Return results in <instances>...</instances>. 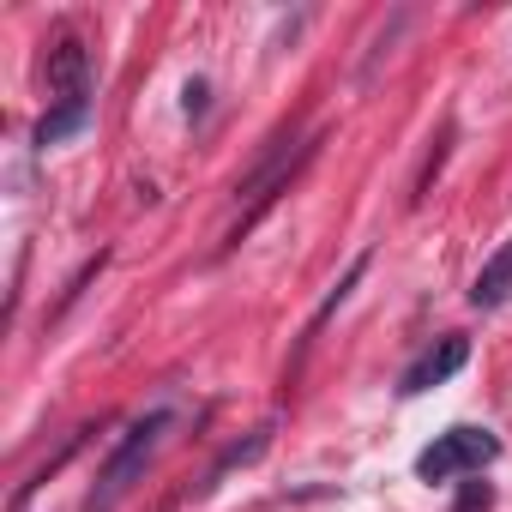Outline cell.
<instances>
[{"label": "cell", "mask_w": 512, "mask_h": 512, "mask_svg": "<svg viewBox=\"0 0 512 512\" xmlns=\"http://www.w3.org/2000/svg\"><path fill=\"white\" fill-rule=\"evenodd\" d=\"M494 458H500V440H494L488 428H452V434H440V440L416 458V476H422V482H452V476L482 470V464H494Z\"/></svg>", "instance_id": "2"}, {"label": "cell", "mask_w": 512, "mask_h": 512, "mask_svg": "<svg viewBox=\"0 0 512 512\" xmlns=\"http://www.w3.org/2000/svg\"><path fill=\"white\" fill-rule=\"evenodd\" d=\"M488 506H494V488L488 482H464L458 500H452V512H488Z\"/></svg>", "instance_id": "10"}, {"label": "cell", "mask_w": 512, "mask_h": 512, "mask_svg": "<svg viewBox=\"0 0 512 512\" xmlns=\"http://www.w3.org/2000/svg\"><path fill=\"white\" fill-rule=\"evenodd\" d=\"M85 127H91V97H67V103H55V109L37 121V145L49 151V145L73 139V133H85Z\"/></svg>", "instance_id": "5"}, {"label": "cell", "mask_w": 512, "mask_h": 512, "mask_svg": "<svg viewBox=\"0 0 512 512\" xmlns=\"http://www.w3.org/2000/svg\"><path fill=\"white\" fill-rule=\"evenodd\" d=\"M85 85H91V49H85L79 37H61V43L49 49V91H55V103L91 97Z\"/></svg>", "instance_id": "4"}, {"label": "cell", "mask_w": 512, "mask_h": 512, "mask_svg": "<svg viewBox=\"0 0 512 512\" xmlns=\"http://www.w3.org/2000/svg\"><path fill=\"white\" fill-rule=\"evenodd\" d=\"M506 296H512V241L494 253V260L476 272V284H470V302H476V308H500Z\"/></svg>", "instance_id": "6"}, {"label": "cell", "mask_w": 512, "mask_h": 512, "mask_svg": "<svg viewBox=\"0 0 512 512\" xmlns=\"http://www.w3.org/2000/svg\"><path fill=\"white\" fill-rule=\"evenodd\" d=\"M187 115H205V79H187Z\"/></svg>", "instance_id": "11"}, {"label": "cell", "mask_w": 512, "mask_h": 512, "mask_svg": "<svg viewBox=\"0 0 512 512\" xmlns=\"http://www.w3.org/2000/svg\"><path fill=\"white\" fill-rule=\"evenodd\" d=\"M362 272H368V253H362V260H350V272H344V278H338V290H332V296H326V302H320V314H314V320H308V338H314V332H320V326H326V320H332V314H338V308H344V296H350V290H356V284H362ZM308 338H302V344H308Z\"/></svg>", "instance_id": "9"}, {"label": "cell", "mask_w": 512, "mask_h": 512, "mask_svg": "<svg viewBox=\"0 0 512 512\" xmlns=\"http://www.w3.org/2000/svg\"><path fill=\"white\" fill-rule=\"evenodd\" d=\"M464 362H470V338H458V332H446V338H440V344H434V350H428L422 362H410V368H404V380H398V392H404V398H422L428 386H440V380H452V374H458Z\"/></svg>", "instance_id": "3"}, {"label": "cell", "mask_w": 512, "mask_h": 512, "mask_svg": "<svg viewBox=\"0 0 512 512\" xmlns=\"http://www.w3.org/2000/svg\"><path fill=\"white\" fill-rule=\"evenodd\" d=\"M175 428V416L169 410H151V416H139L127 434H121V446L109 452V464L97 470V488L85 494V512H115L127 494H133V482L145 476V464H151V452L163 446V434Z\"/></svg>", "instance_id": "1"}, {"label": "cell", "mask_w": 512, "mask_h": 512, "mask_svg": "<svg viewBox=\"0 0 512 512\" xmlns=\"http://www.w3.org/2000/svg\"><path fill=\"white\" fill-rule=\"evenodd\" d=\"M266 446H272V428H260V434H247V440H241V446H229V452H223V458H217V464H211V476H205V482H199V494H205V488H217V482H223V476H229V470H241V464H253V458H260V452H266Z\"/></svg>", "instance_id": "8"}, {"label": "cell", "mask_w": 512, "mask_h": 512, "mask_svg": "<svg viewBox=\"0 0 512 512\" xmlns=\"http://www.w3.org/2000/svg\"><path fill=\"white\" fill-rule=\"evenodd\" d=\"M404 25H410V13L398 7V13H392V25H380V31H374V43H368V55H362V67H356V85H374V73H380V61L392 55V43L404 37Z\"/></svg>", "instance_id": "7"}]
</instances>
